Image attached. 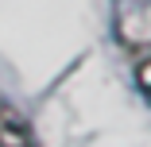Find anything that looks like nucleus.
<instances>
[{
	"label": "nucleus",
	"instance_id": "1",
	"mask_svg": "<svg viewBox=\"0 0 151 147\" xmlns=\"http://www.w3.org/2000/svg\"><path fill=\"white\" fill-rule=\"evenodd\" d=\"M112 31L151 101V0H112Z\"/></svg>",
	"mask_w": 151,
	"mask_h": 147
},
{
	"label": "nucleus",
	"instance_id": "2",
	"mask_svg": "<svg viewBox=\"0 0 151 147\" xmlns=\"http://www.w3.org/2000/svg\"><path fill=\"white\" fill-rule=\"evenodd\" d=\"M0 147H39L27 116L8 97H0Z\"/></svg>",
	"mask_w": 151,
	"mask_h": 147
}]
</instances>
